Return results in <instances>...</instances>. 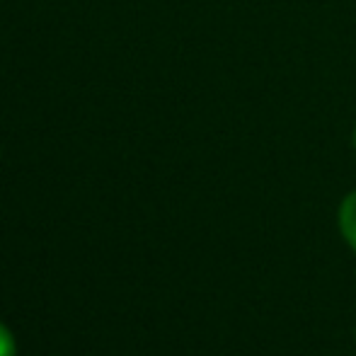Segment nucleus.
<instances>
[{
	"instance_id": "f257e3e1",
	"label": "nucleus",
	"mask_w": 356,
	"mask_h": 356,
	"mask_svg": "<svg viewBox=\"0 0 356 356\" xmlns=\"http://www.w3.org/2000/svg\"><path fill=\"white\" fill-rule=\"evenodd\" d=\"M339 228L349 248L356 250V192L347 194V199L339 207Z\"/></svg>"
},
{
	"instance_id": "7ed1b4c3",
	"label": "nucleus",
	"mask_w": 356,
	"mask_h": 356,
	"mask_svg": "<svg viewBox=\"0 0 356 356\" xmlns=\"http://www.w3.org/2000/svg\"><path fill=\"white\" fill-rule=\"evenodd\" d=\"M352 143H354V148H356V127H354V134H352Z\"/></svg>"
},
{
	"instance_id": "f03ea898",
	"label": "nucleus",
	"mask_w": 356,
	"mask_h": 356,
	"mask_svg": "<svg viewBox=\"0 0 356 356\" xmlns=\"http://www.w3.org/2000/svg\"><path fill=\"white\" fill-rule=\"evenodd\" d=\"M17 347H15V337L10 334V330L0 323V356H15Z\"/></svg>"
}]
</instances>
